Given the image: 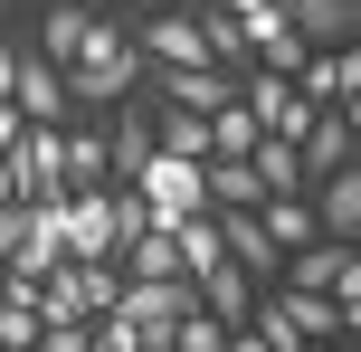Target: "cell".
<instances>
[{
    "instance_id": "obj_1",
    "label": "cell",
    "mask_w": 361,
    "mask_h": 352,
    "mask_svg": "<svg viewBox=\"0 0 361 352\" xmlns=\"http://www.w3.org/2000/svg\"><path fill=\"white\" fill-rule=\"evenodd\" d=\"M57 76H67L76 114H105V105H124V95L143 86V48H133V29H114V19H86V38H76V57Z\"/></svg>"
},
{
    "instance_id": "obj_2",
    "label": "cell",
    "mask_w": 361,
    "mask_h": 352,
    "mask_svg": "<svg viewBox=\"0 0 361 352\" xmlns=\"http://www.w3.org/2000/svg\"><path fill=\"white\" fill-rule=\"evenodd\" d=\"M133 190H143L152 229H180V219H200V210H209V190H200V162H190V152H152Z\"/></svg>"
},
{
    "instance_id": "obj_3",
    "label": "cell",
    "mask_w": 361,
    "mask_h": 352,
    "mask_svg": "<svg viewBox=\"0 0 361 352\" xmlns=\"http://www.w3.org/2000/svg\"><path fill=\"white\" fill-rule=\"evenodd\" d=\"M219 219V248H228V267L238 277H257V286H276L286 277V248L267 238V219H257V210H209Z\"/></svg>"
},
{
    "instance_id": "obj_4",
    "label": "cell",
    "mask_w": 361,
    "mask_h": 352,
    "mask_svg": "<svg viewBox=\"0 0 361 352\" xmlns=\"http://www.w3.org/2000/svg\"><path fill=\"white\" fill-rule=\"evenodd\" d=\"M133 48H143V67H209V38H200L190 10H143Z\"/></svg>"
},
{
    "instance_id": "obj_5",
    "label": "cell",
    "mask_w": 361,
    "mask_h": 352,
    "mask_svg": "<svg viewBox=\"0 0 361 352\" xmlns=\"http://www.w3.org/2000/svg\"><path fill=\"white\" fill-rule=\"evenodd\" d=\"M10 181H19V200H67V171H57V124H19V143H10Z\"/></svg>"
},
{
    "instance_id": "obj_6",
    "label": "cell",
    "mask_w": 361,
    "mask_h": 352,
    "mask_svg": "<svg viewBox=\"0 0 361 352\" xmlns=\"http://www.w3.org/2000/svg\"><path fill=\"white\" fill-rule=\"evenodd\" d=\"M305 200H314V229H324L333 248H361V162L324 171V181H314Z\"/></svg>"
},
{
    "instance_id": "obj_7",
    "label": "cell",
    "mask_w": 361,
    "mask_h": 352,
    "mask_svg": "<svg viewBox=\"0 0 361 352\" xmlns=\"http://www.w3.org/2000/svg\"><path fill=\"white\" fill-rule=\"evenodd\" d=\"M295 95L305 105H361V48H314L295 67Z\"/></svg>"
},
{
    "instance_id": "obj_8",
    "label": "cell",
    "mask_w": 361,
    "mask_h": 352,
    "mask_svg": "<svg viewBox=\"0 0 361 352\" xmlns=\"http://www.w3.org/2000/svg\"><path fill=\"white\" fill-rule=\"evenodd\" d=\"M276 10H286V29L305 48H352L361 38V0H276Z\"/></svg>"
},
{
    "instance_id": "obj_9",
    "label": "cell",
    "mask_w": 361,
    "mask_h": 352,
    "mask_svg": "<svg viewBox=\"0 0 361 352\" xmlns=\"http://www.w3.org/2000/svg\"><path fill=\"white\" fill-rule=\"evenodd\" d=\"M10 105L29 114V124H67V114H76L67 105V76H57L48 57H19V67H10Z\"/></svg>"
},
{
    "instance_id": "obj_10",
    "label": "cell",
    "mask_w": 361,
    "mask_h": 352,
    "mask_svg": "<svg viewBox=\"0 0 361 352\" xmlns=\"http://www.w3.org/2000/svg\"><path fill=\"white\" fill-rule=\"evenodd\" d=\"M57 171H67V190H105L114 171H105V124H57Z\"/></svg>"
},
{
    "instance_id": "obj_11",
    "label": "cell",
    "mask_w": 361,
    "mask_h": 352,
    "mask_svg": "<svg viewBox=\"0 0 361 352\" xmlns=\"http://www.w3.org/2000/svg\"><path fill=\"white\" fill-rule=\"evenodd\" d=\"M200 190H209V210H257L267 200L257 171H247V152H209V162H200Z\"/></svg>"
},
{
    "instance_id": "obj_12",
    "label": "cell",
    "mask_w": 361,
    "mask_h": 352,
    "mask_svg": "<svg viewBox=\"0 0 361 352\" xmlns=\"http://www.w3.org/2000/svg\"><path fill=\"white\" fill-rule=\"evenodd\" d=\"M190 296L209 305L219 324H247V305H257V277H238V267L219 257V267H200V277H190Z\"/></svg>"
},
{
    "instance_id": "obj_13",
    "label": "cell",
    "mask_w": 361,
    "mask_h": 352,
    "mask_svg": "<svg viewBox=\"0 0 361 352\" xmlns=\"http://www.w3.org/2000/svg\"><path fill=\"white\" fill-rule=\"evenodd\" d=\"M86 0H48V19H38V57H48V67H67L76 57V38H86Z\"/></svg>"
},
{
    "instance_id": "obj_14",
    "label": "cell",
    "mask_w": 361,
    "mask_h": 352,
    "mask_svg": "<svg viewBox=\"0 0 361 352\" xmlns=\"http://www.w3.org/2000/svg\"><path fill=\"white\" fill-rule=\"evenodd\" d=\"M152 143H162V152H190V162H209V114H180V105H152Z\"/></svg>"
},
{
    "instance_id": "obj_15",
    "label": "cell",
    "mask_w": 361,
    "mask_h": 352,
    "mask_svg": "<svg viewBox=\"0 0 361 352\" xmlns=\"http://www.w3.org/2000/svg\"><path fill=\"white\" fill-rule=\"evenodd\" d=\"M19 238H29V200H0V267L19 257Z\"/></svg>"
},
{
    "instance_id": "obj_16",
    "label": "cell",
    "mask_w": 361,
    "mask_h": 352,
    "mask_svg": "<svg viewBox=\"0 0 361 352\" xmlns=\"http://www.w3.org/2000/svg\"><path fill=\"white\" fill-rule=\"evenodd\" d=\"M38 352H86V324H38Z\"/></svg>"
},
{
    "instance_id": "obj_17",
    "label": "cell",
    "mask_w": 361,
    "mask_h": 352,
    "mask_svg": "<svg viewBox=\"0 0 361 352\" xmlns=\"http://www.w3.org/2000/svg\"><path fill=\"white\" fill-rule=\"evenodd\" d=\"M19 124H29V114H19V105H10V95H0V152H10V143H19Z\"/></svg>"
},
{
    "instance_id": "obj_18",
    "label": "cell",
    "mask_w": 361,
    "mask_h": 352,
    "mask_svg": "<svg viewBox=\"0 0 361 352\" xmlns=\"http://www.w3.org/2000/svg\"><path fill=\"white\" fill-rule=\"evenodd\" d=\"M10 67H19V48H10V38H0V95H10Z\"/></svg>"
},
{
    "instance_id": "obj_19",
    "label": "cell",
    "mask_w": 361,
    "mask_h": 352,
    "mask_svg": "<svg viewBox=\"0 0 361 352\" xmlns=\"http://www.w3.org/2000/svg\"><path fill=\"white\" fill-rule=\"evenodd\" d=\"M0 200H19V181H10V152H0Z\"/></svg>"
},
{
    "instance_id": "obj_20",
    "label": "cell",
    "mask_w": 361,
    "mask_h": 352,
    "mask_svg": "<svg viewBox=\"0 0 361 352\" xmlns=\"http://www.w3.org/2000/svg\"><path fill=\"white\" fill-rule=\"evenodd\" d=\"M133 10H171V0H133Z\"/></svg>"
},
{
    "instance_id": "obj_21",
    "label": "cell",
    "mask_w": 361,
    "mask_h": 352,
    "mask_svg": "<svg viewBox=\"0 0 361 352\" xmlns=\"http://www.w3.org/2000/svg\"><path fill=\"white\" fill-rule=\"evenodd\" d=\"M0 277H10V267H0Z\"/></svg>"
},
{
    "instance_id": "obj_22",
    "label": "cell",
    "mask_w": 361,
    "mask_h": 352,
    "mask_svg": "<svg viewBox=\"0 0 361 352\" xmlns=\"http://www.w3.org/2000/svg\"><path fill=\"white\" fill-rule=\"evenodd\" d=\"M0 10H10V0H0Z\"/></svg>"
}]
</instances>
